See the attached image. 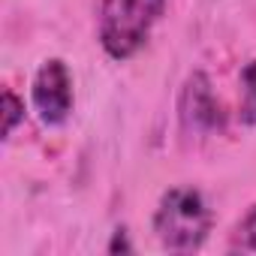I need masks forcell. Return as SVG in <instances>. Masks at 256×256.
Listing matches in <instances>:
<instances>
[{"label":"cell","instance_id":"1","mask_svg":"<svg viewBox=\"0 0 256 256\" xmlns=\"http://www.w3.org/2000/svg\"><path fill=\"white\" fill-rule=\"evenodd\" d=\"M154 232L160 244L172 253H193L211 232V211L199 190L172 187L163 193L154 214Z\"/></svg>","mask_w":256,"mask_h":256},{"label":"cell","instance_id":"2","mask_svg":"<svg viewBox=\"0 0 256 256\" xmlns=\"http://www.w3.org/2000/svg\"><path fill=\"white\" fill-rule=\"evenodd\" d=\"M166 0H102L100 10V42L114 60L133 58L151 28L160 22Z\"/></svg>","mask_w":256,"mask_h":256},{"label":"cell","instance_id":"3","mask_svg":"<svg viewBox=\"0 0 256 256\" xmlns=\"http://www.w3.org/2000/svg\"><path fill=\"white\" fill-rule=\"evenodd\" d=\"M34 106L40 118L52 126L64 124L72 112V76L64 60L52 58L40 66L34 82Z\"/></svg>","mask_w":256,"mask_h":256},{"label":"cell","instance_id":"4","mask_svg":"<svg viewBox=\"0 0 256 256\" xmlns=\"http://www.w3.org/2000/svg\"><path fill=\"white\" fill-rule=\"evenodd\" d=\"M181 120L193 133H214L223 126V108L205 72H193L181 94Z\"/></svg>","mask_w":256,"mask_h":256},{"label":"cell","instance_id":"5","mask_svg":"<svg viewBox=\"0 0 256 256\" xmlns=\"http://www.w3.org/2000/svg\"><path fill=\"white\" fill-rule=\"evenodd\" d=\"M241 120L256 126V60H250L241 72Z\"/></svg>","mask_w":256,"mask_h":256},{"label":"cell","instance_id":"6","mask_svg":"<svg viewBox=\"0 0 256 256\" xmlns=\"http://www.w3.org/2000/svg\"><path fill=\"white\" fill-rule=\"evenodd\" d=\"M232 250L256 253V205H253L250 214L238 223V229H235V235H232Z\"/></svg>","mask_w":256,"mask_h":256},{"label":"cell","instance_id":"7","mask_svg":"<svg viewBox=\"0 0 256 256\" xmlns=\"http://www.w3.org/2000/svg\"><path fill=\"white\" fill-rule=\"evenodd\" d=\"M4 108H6V120H4V133L10 136L16 130V124L24 118V102L12 94V90H4Z\"/></svg>","mask_w":256,"mask_h":256},{"label":"cell","instance_id":"8","mask_svg":"<svg viewBox=\"0 0 256 256\" xmlns=\"http://www.w3.org/2000/svg\"><path fill=\"white\" fill-rule=\"evenodd\" d=\"M118 250H124V253H130V250H133L130 241H126V229H118L114 238H112V244H108V253H118Z\"/></svg>","mask_w":256,"mask_h":256}]
</instances>
